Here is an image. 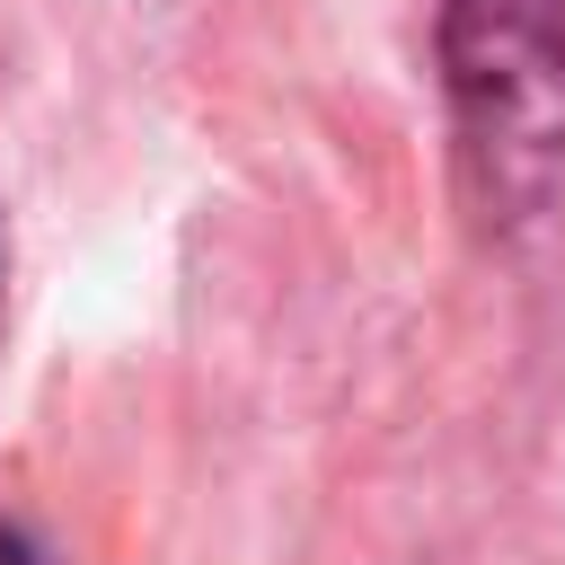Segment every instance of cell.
Here are the masks:
<instances>
[{
  "label": "cell",
  "instance_id": "7a4b0ae2",
  "mask_svg": "<svg viewBox=\"0 0 565 565\" xmlns=\"http://www.w3.org/2000/svg\"><path fill=\"white\" fill-rule=\"evenodd\" d=\"M0 565H44V556H35V539H26L18 521H0Z\"/></svg>",
  "mask_w": 565,
  "mask_h": 565
},
{
  "label": "cell",
  "instance_id": "6da1fadb",
  "mask_svg": "<svg viewBox=\"0 0 565 565\" xmlns=\"http://www.w3.org/2000/svg\"><path fill=\"white\" fill-rule=\"evenodd\" d=\"M433 53L477 230L547 221L565 185V0H441Z\"/></svg>",
  "mask_w": 565,
  "mask_h": 565
}]
</instances>
